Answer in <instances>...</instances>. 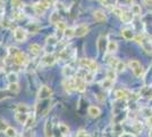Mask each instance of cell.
<instances>
[{"mask_svg": "<svg viewBox=\"0 0 152 137\" xmlns=\"http://www.w3.org/2000/svg\"><path fill=\"white\" fill-rule=\"evenodd\" d=\"M51 95H52V89L49 86H41L37 92V98L41 101L51 97Z\"/></svg>", "mask_w": 152, "mask_h": 137, "instance_id": "cell-1", "label": "cell"}, {"mask_svg": "<svg viewBox=\"0 0 152 137\" xmlns=\"http://www.w3.org/2000/svg\"><path fill=\"white\" fill-rule=\"evenodd\" d=\"M80 63H81V65H82L83 68H89L91 72H96L98 68H99V65L96 64V62L92 61L90 58H82V60L80 61Z\"/></svg>", "mask_w": 152, "mask_h": 137, "instance_id": "cell-2", "label": "cell"}, {"mask_svg": "<svg viewBox=\"0 0 152 137\" xmlns=\"http://www.w3.org/2000/svg\"><path fill=\"white\" fill-rule=\"evenodd\" d=\"M13 62L14 64L16 65H25L27 62H29V57L25 53L23 52H19L18 54H16L14 57H13Z\"/></svg>", "mask_w": 152, "mask_h": 137, "instance_id": "cell-3", "label": "cell"}, {"mask_svg": "<svg viewBox=\"0 0 152 137\" xmlns=\"http://www.w3.org/2000/svg\"><path fill=\"white\" fill-rule=\"evenodd\" d=\"M14 38L17 42H25L27 38V32L23 28H16L14 31Z\"/></svg>", "mask_w": 152, "mask_h": 137, "instance_id": "cell-4", "label": "cell"}, {"mask_svg": "<svg viewBox=\"0 0 152 137\" xmlns=\"http://www.w3.org/2000/svg\"><path fill=\"white\" fill-rule=\"evenodd\" d=\"M55 62H56L55 55H52V54H47V55H44V56L41 58L40 65H42V66H51V65L55 64Z\"/></svg>", "mask_w": 152, "mask_h": 137, "instance_id": "cell-5", "label": "cell"}, {"mask_svg": "<svg viewBox=\"0 0 152 137\" xmlns=\"http://www.w3.org/2000/svg\"><path fill=\"white\" fill-rule=\"evenodd\" d=\"M90 31L89 26L86 24H80L74 28V35L75 37H83Z\"/></svg>", "mask_w": 152, "mask_h": 137, "instance_id": "cell-6", "label": "cell"}, {"mask_svg": "<svg viewBox=\"0 0 152 137\" xmlns=\"http://www.w3.org/2000/svg\"><path fill=\"white\" fill-rule=\"evenodd\" d=\"M74 81H75V87H76V90L80 92V93H84L85 89H86V83H85V80L81 77H76L74 78Z\"/></svg>", "mask_w": 152, "mask_h": 137, "instance_id": "cell-7", "label": "cell"}, {"mask_svg": "<svg viewBox=\"0 0 152 137\" xmlns=\"http://www.w3.org/2000/svg\"><path fill=\"white\" fill-rule=\"evenodd\" d=\"M30 118V114L29 113H21V112H16L15 113V120L19 123V125H23L25 126L27 120Z\"/></svg>", "mask_w": 152, "mask_h": 137, "instance_id": "cell-8", "label": "cell"}, {"mask_svg": "<svg viewBox=\"0 0 152 137\" xmlns=\"http://www.w3.org/2000/svg\"><path fill=\"white\" fill-rule=\"evenodd\" d=\"M93 20L95 22H103V21L107 20V16H106L104 12H102L100 9H96V10L93 12Z\"/></svg>", "mask_w": 152, "mask_h": 137, "instance_id": "cell-9", "label": "cell"}, {"mask_svg": "<svg viewBox=\"0 0 152 137\" xmlns=\"http://www.w3.org/2000/svg\"><path fill=\"white\" fill-rule=\"evenodd\" d=\"M88 113H89V115L92 117V118H98V117L101 114V110H100V107H98V106L91 105V106H89V109H88Z\"/></svg>", "mask_w": 152, "mask_h": 137, "instance_id": "cell-10", "label": "cell"}, {"mask_svg": "<svg viewBox=\"0 0 152 137\" xmlns=\"http://www.w3.org/2000/svg\"><path fill=\"white\" fill-rule=\"evenodd\" d=\"M133 13L132 12H124L123 10L122 15L119 16L121 17V20H122L123 23H126V24H128L129 22H132V20H133Z\"/></svg>", "mask_w": 152, "mask_h": 137, "instance_id": "cell-11", "label": "cell"}, {"mask_svg": "<svg viewBox=\"0 0 152 137\" xmlns=\"http://www.w3.org/2000/svg\"><path fill=\"white\" fill-rule=\"evenodd\" d=\"M33 9H34V13L37 14V15H43V14L46 13V10H47V8H46L41 2L35 3V5L33 6Z\"/></svg>", "mask_w": 152, "mask_h": 137, "instance_id": "cell-12", "label": "cell"}, {"mask_svg": "<svg viewBox=\"0 0 152 137\" xmlns=\"http://www.w3.org/2000/svg\"><path fill=\"white\" fill-rule=\"evenodd\" d=\"M107 49H108V52L111 53V54L116 53V52L118 50V43H117V41H115V40L109 41L108 45H107Z\"/></svg>", "mask_w": 152, "mask_h": 137, "instance_id": "cell-13", "label": "cell"}, {"mask_svg": "<svg viewBox=\"0 0 152 137\" xmlns=\"http://www.w3.org/2000/svg\"><path fill=\"white\" fill-rule=\"evenodd\" d=\"M30 110H31L30 106L26 105V104H23V103L17 104V105H16V109H15L16 112H21V113H29Z\"/></svg>", "mask_w": 152, "mask_h": 137, "instance_id": "cell-14", "label": "cell"}, {"mask_svg": "<svg viewBox=\"0 0 152 137\" xmlns=\"http://www.w3.org/2000/svg\"><path fill=\"white\" fill-rule=\"evenodd\" d=\"M122 35L125 40H132L135 37L134 33H133V31H132V29H123Z\"/></svg>", "mask_w": 152, "mask_h": 137, "instance_id": "cell-15", "label": "cell"}, {"mask_svg": "<svg viewBox=\"0 0 152 137\" xmlns=\"http://www.w3.org/2000/svg\"><path fill=\"white\" fill-rule=\"evenodd\" d=\"M29 49H30V52L33 54V55H39V54L41 53V50H42L41 46L37 45V43H31L30 47H29Z\"/></svg>", "mask_w": 152, "mask_h": 137, "instance_id": "cell-16", "label": "cell"}, {"mask_svg": "<svg viewBox=\"0 0 152 137\" xmlns=\"http://www.w3.org/2000/svg\"><path fill=\"white\" fill-rule=\"evenodd\" d=\"M74 73H75V71H74V68H72V66L66 65L65 68H62V74H64L66 78H72V77L74 75Z\"/></svg>", "mask_w": 152, "mask_h": 137, "instance_id": "cell-17", "label": "cell"}, {"mask_svg": "<svg viewBox=\"0 0 152 137\" xmlns=\"http://www.w3.org/2000/svg\"><path fill=\"white\" fill-rule=\"evenodd\" d=\"M44 135L46 137H51L52 136V129H51V122L48 120L44 123Z\"/></svg>", "mask_w": 152, "mask_h": 137, "instance_id": "cell-18", "label": "cell"}, {"mask_svg": "<svg viewBox=\"0 0 152 137\" xmlns=\"http://www.w3.org/2000/svg\"><path fill=\"white\" fill-rule=\"evenodd\" d=\"M115 96H116V98L118 100V101H125L126 98H127V94H126V92L125 90H123V89H118V90H116L115 92Z\"/></svg>", "mask_w": 152, "mask_h": 137, "instance_id": "cell-19", "label": "cell"}, {"mask_svg": "<svg viewBox=\"0 0 152 137\" xmlns=\"http://www.w3.org/2000/svg\"><path fill=\"white\" fill-rule=\"evenodd\" d=\"M106 40H104V38L103 37H100L99 39H98V41H96V48H98V50L100 52V53H102L103 50H104V46H106V42H104Z\"/></svg>", "mask_w": 152, "mask_h": 137, "instance_id": "cell-20", "label": "cell"}, {"mask_svg": "<svg viewBox=\"0 0 152 137\" xmlns=\"http://www.w3.org/2000/svg\"><path fill=\"white\" fill-rule=\"evenodd\" d=\"M49 22L51 24H56L59 22V13L58 12H54L52 14H50V17H49Z\"/></svg>", "mask_w": 152, "mask_h": 137, "instance_id": "cell-21", "label": "cell"}, {"mask_svg": "<svg viewBox=\"0 0 152 137\" xmlns=\"http://www.w3.org/2000/svg\"><path fill=\"white\" fill-rule=\"evenodd\" d=\"M5 135L7 137H17V132H16L15 128L8 127V128L5 130Z\"/></svg>", "mask_w": 152, "mask_h": 137, "instance_id": "cell-22", "label": "cell"}, {"mask_svg": "<svg viewBox=\"0 0 152 137\" xmlns=\"http://www.w3.org/2000/svg\"><path fill=\"white\" fill-rule=\"evenodd\" d=\"M8 89L11 92V93H14V94H16V93H18L19 92V85L17 83V82H10L9 83V86H8Z\"/></svg>", "mask_w": 152, "mask_h": 137, "instance_id": "cell-23", "label": "cell"}, {"mask_svg": "<svg viewBox=\"0 0 152 137\" xmlns=\"http://www.w3.org/2000/svg\"><path fill=\"white\" fill-rule=\"evenodd\" d=\"M131 12H132L134 15H141V13H142L141 6H140V5H136V3H133L132 7H131Z\"/></svg>", "mask_w": 152, "mask_h": 137, "instance_id": "cell-24", "label": "cell"}, {"mask_svg": "<svg viewBox=\"0 0 152 137\" xmlns=\"http://www.w3.org/2000/svg\"><path fill=\"white\" fill-rule=\"evenodd\" d=\"M7 80H8L9 83H10V82H17V80H18L17 73H16V72H10V73H8V74H7Z\"/></svg>", "mask_w": 152, "mask_h": 137, "instance_id": "cell-25", "label": "cell"}, {"mask_svg": "<svg viewBox=\"0 0 152 137\" xmlns=\"http://www.w3.org/2000/svg\"><path fill=\"white\" fill-rule=\"evenodd\" d=\"M11 6L15 9H23L24 8V3L22 0H11Z\"/></svg>", "mask_w": 152, "mask_h": 137, "instance_id": "cell-26", "label": "cell"}, {"mask_svg": "<svg viewBox=\"0 0 152 137\" xmlns=\"http://www.w3.org/2000/svg\"><path fill=\"white\" fill-rule=\"evenodd\" d=\"M27 30H29V32H33V33H36L39 30H40V26L37 25V24H35V23H30L29 25H27Z\"/></svg>", "mask_w": 152, "mask_h": 137, "instance_id": "cell-27", "label": "cell"}, {"mask_svg": "<svg viewBox=\"0 0 152 137\" xmlns=\"http://www.w3.org/2000/svg\"><path fill=\"white\" fill-rule=\"evenodd\" d=\"M57 41H58V38L56 37V35H49L48 38H47V45L49 46H54V45H56L57 43Z\"/></svg>", "mask_w": 152, "mask_h": 137, "instance_id": "cell-28", "label": "cell"}, {"mask_svg": "<svg viewBox=\"0 0 152 137\" xmlns=\"http://www.w3.org/2000/svg\"><path fill=\"white\" fill-rule=\"evenodd\" d=\"M58 128H59V130H60V133L62 135H68V134H69V128H68L67 125H65V123H59Z\"/></svg>", "mask_w": 152, "mask_h": 137, "instance_id": "cell-29", "label": "cell"}, {"mask_svg": "<svg viewBox=\"0 0 152 137\" xmlns=\"http://www.w3.org/2000/svg\"><path fill=\"white\" fill-rule=\"evenodd\" d=\"M106 78H108V79L115 81V80H116V72H115V68H111L110 70H108V71H107V77H106Z\"/></svg>", "mask_w": 152, "mask_h": 137, "instance_id": "cell-30", "label": "cell"}, {"mask_svg": "<svg viewBox=\"0 0 152 137\" xmlns=\"http://www.w3.org/2000/svg\"><path fill=\"white\" fill-rule=\"evenodd\" d=\"M128 65H129V68L134 71V70H136L137 68H140V66H141V63H140L139 61H136V60H132V61H129Z\"/></svg>", "mask_w": 152, "mask_h": 137, "instance_id": "cell-31", "label": "cell"}, {"mask_svg": "<svg viewBox=\"0 0 152 137\" xmlns=\"http://www.w3.org/2000/svg\"><path fill=\"white\" fill-rule=\"evenodd\" d=\"M24 17H25V14L21 13V12H16L13 14V18L15 21H22V20H24Z\"/></svg>", "mask_w": 152, "mask_h": 137, "instance_id": "cell-32", "label": "cell"}, {"mask_svg": "<svg viewBox=\"0 0 152 137\" xmlns=\"http://www.w3.org/2000/svg\"><path fill=\"white\" fill-rule=\"evenodd\" d=\"M112 83H114V81H112V80H110V79L106 78V79L101 82V86H102V88H110V87L112 86Z\"/></svg>", "mask_w": 152, "mask_h": 137, "instance_id": "cell-33", "label": "cell"}, {"mask_svg": "<svg viewBox=\"0 0 152 137\" xmlns=\"http://www.w3.org/2000/svg\"><path fill=\"white\" fill-rule=\"evenodd\" d=\"M133 72H134V75H135V77L141 78V77H143V74H144V68H142V65H141L140 68H137L136 70H134Z\"/></svg>", "mask_w": 152, "mask_h": 137, "instance_id": "cell-34", "label": "cell"}, {"mask_svg": "<svg viewBox=\"0 0 152 137\" xmlns=\"http://www.w3.org/2000/svg\"><path fill=\"white\" fill-rule=\"evenodd\" d=\"M64 35H65L66 38L75 37V35H74V28H67V29L64 31Z\"/></svg>", "mask_w": 152, "mask_h": 137, "instance_id": "cell-35", "label": "cell"}, {"mask_svg": "<svg viewBox=\"0 0 152 137\" xmlns=\"http://www.w3.org/2000/svg\"><path fill=\"white\" fill-rule=\"evenodd\" d=\"M56 25H57V30H59V31H65L67 29L66 23L65 22H61V21H59L58 23H56Z\"/></svg>", "mask_w": 152, "mask_h": 137, "instance_id": "cell-36", "label": "cell"}, {"mask_svg": "<svg viewBox=\"0 0 152 137\" xmlns=\"http://www.w3.org/2000/svg\"><path fill=\"white\" fill-rule=\"evenodd\" d=\"M103 5H106V6H114L115 7V5L117 3V1L118 0H100Z\"/></svg>", "mask_w": 152, "mask_h": 137, "instance_id": "cell-37", "label": "cell"}, {"mask_svg": "<svg viewBox=\"0 0 152 137\" xmlns=\"http://www.w3.org/2000/svg\"><path fill=\"white\" fill-rule=\"evenodd\" d=\"M19 53V50L16 48V47H10L9 48V50H8V54H9V56H11V57H14L16 54H18Z\"/></svg>", "mask_w": 152, "mask_h": 137, "instance_id": "cell-38", "label": "cell"}, {"mask_svg": "<svg viewBox=\"0 0 152 137\" xmlns=\"http://www.w3.org/2000/svg\"><path fill=\"white\" fill-rule=\"evenodd\" d=\"M8 123L3 120V119H0V132H5L7 128H8Z\"/></svg>", "mask_w": 152, "mask_h": 137, "instance_id": "cell-39", "label": "cell"}, {"mask_svg": "<svg viewBox=\"0 0 152 137\" xmlns=\"http://www.w3.org/2000/svg\"><path fill=\"white\" fill-rule=\"evenodd\" d=\"M118 63H119V60H118V58H111V60L109 61V64H110V66H111L112 68H117Z\"/></svg>", "mask_w": 152, "mask_h": 137, "instance_id": "cell-40", "label": "cell"}, {"mask_svg": "<svg viewBox=\"0 0 152 137\" xmlns=\"http://www.w3.org/2000/svg\"><path fill=\"white\" fill-rule=\"evenodd\" d=\"M1 25H2L3 28H9V26L11 25V22H10L9 20H7V18H3V20L1 21Z\"/></svg>", "mask_w": 152, "mask_h": 137, "instance_id": "cell-41", "label": "cell"}, {"mask_svg": "<svg viewBox=\"0 0 152 137\" xmlns=\"http://www.w3.org/2000/svg\"><path fill=\"white\" fill-rule=\"evenodd\" d=\"M76 137H90V136H89V134H88L86 132H84V130H80V132L76 134Z\"/></svg>", "mask_w": 152, "mask_h": 137, "instance_id": "cell-42", "label": "cell"}, {"mask_svg": "<svg viewBox=\"0 0 152 137\" xmlns=\"http://www.w3.org/2000/svg\"><path fill=\"white\" fill-rule=\"evenodd\" d=\"M112 12H114L117 16H121V15H122V13H123V9H121V8H117V7H114V8H112Z\"/></svg>", "mask_w": 152, "mask_h": 137, "instance_id": "cell-43", "label": "cell"}, {"mask_svg": "<svg viewBox=\"0 0 152 137\" xmlns=\"http://www.w3.org/2000/svg\"><path fill=\"white\" fill-rule=\"evenodd\" d=\"M116 70H117V71H119V72L124 71V70H125V64H124L123 62H121V61H119V63H118V65H117Z\"/></svg>", "mask_w": 152, "mask_h": 137, "instance_id": "cell-44", "label": "cell"}, {"mask_svg": "<svg viewBox=\"0 0 152 137\" xmlns=\"http://www.w3.org/2000/svg\"><path fill=\"white\" fill-rule=\"evenodd\" d=\"M96 98H98V101H100V102H104V96H103L102 94H98Z\"/></svg>", "mask_w": 152, "mask_h": 137, "instance_id": "cell-45", "label": "cell"}, {"mask_svg": "<svg viewBox=\"0 0 152 137\" xmlns=\"http://www.w3.org/2000/svg\"><path fill=\"white\" fill-rule=\"evenodd\" d=\"M143 3L147 6H152V0H143Z\"/></svg>", "mask_w": 152, "mask_h": 137, "instance_id": "cell-46", "label": "cell"}, {"mask_svg": "<svg viewBox=\"0 0 152 137\" xmlns=\"http://www.w3.org/2000/svg\"><path fill=\"white\" fill-rule=\"evenodd\" d=\"M122 137H135V136L132 135V134H129V133H124L122 135Z\"/></svg>", "mask_w": 152, "mask_h": 137, "instance_id": "cell-47", "label": "cell"}, {"mask_svg": "<svg viewBox=\"0 0 152 137\" xmlns=\"http://www.w3.org/2000/svg\"><path fill=\"white\" fill-rule=\"evenodd\" d=\"M128 1H129V2H133V1H134V0H128Z\"/></svg>", "mask_w": 152, "mask_h": 137, "instance_id": "cell-48", "label": "cell"}, {"mask_svg": "<svg viewBox=\"0 0 152 137\" xmlns=\"http://www.w3.org/2000/svg\"><path fill=\"white\" fill-rule=\"evenodd\" d=\"M0 71H1V68H0Z\"/></svg>", "mask_w": 152, "mask_h": 137, "instance_id": "cell-49", "label": "cell"}, {"mask_svg": "<svg viewBox=\"0 0 152 137\" xmlns=\"http://www.w3.org/2000/svg\"><path fill=\"white\" fill-rule=\"evenodd\" d=\"M151 118H152V115H151Z\"/></svg>", "mask_w": 152, "mask_h": 137, "instance_id": "cell-50", "label": "cell"}]
</instances>
